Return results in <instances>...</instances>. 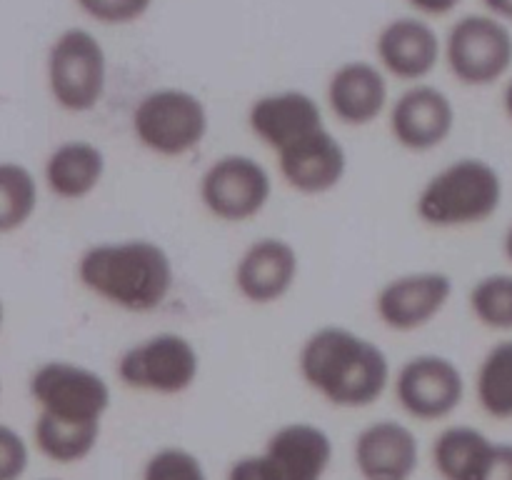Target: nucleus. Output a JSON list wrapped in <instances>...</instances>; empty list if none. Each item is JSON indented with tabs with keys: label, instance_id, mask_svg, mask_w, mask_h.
I'll return each instance as SVG.
<instances>
[{
	"label": "nucleus",
	"instance_id": "1",
	"mask_svg": "<svg viewBox=\"0 0 512 480\" xmlns=\"http://www.w3.org/2000/svg\"><path fill=\"white\" fill-rule=\"evenodd\" d=\"M300 380L328 405L365 410L393 385V365L375 340L345 325H320L298 350Z\"/></svg>",
	"mask_w": 512,
	"mask_h": 480
},
{
	"label": "nucleus",
	"instance_id": "2",
	"mask_svg": "<svg viewBox=\"0 0 512 480\" xmlns=\"http://www.w3.org/2000/svg\"><path fill=\"white\" fill-rule=\"evenodd\" d=\"M78 283L123 313H155L175 288V263L150 238H120L83 250L75 265Z\"/></svg>",
	"mask_w": 512,
	"mask_h": 480
},
{
	"label": "nucleus",
	"instance_id": "3",
	"mask_svg": "<svg viewBox=\"0 0 512 480\" xmlns=\"http://www.w3.org/2000/svg\"><path fill=\"white\" fill-rule=\"evenodd\" d=\"M503 198L500 170L478 155H463L425 180L415 195V215L433 230H465L493 220Z\"/></svg>",
	"mask_w": 512,
	"mask_h": 480
},
{
	"label": "nucleus",
	"instance_id": "4",
	"mask_svg": "<svg viewBox=\"0 0 512 480\" xmlns=\"http://www.w3.org/2000/svg\"><path fill=\"white\" fill-rule=\"evenodd\" d=\"M333 455L328 430L293 420L275 428L260 450L235 458L225 480H325Z\"/></svg>",
	"mask_w": 512,
	"mask_h": 480
},
{
	"label": "nucleus",
	"instance_id": "5",
	"mask_svg": "<svg viewBox=\"0 0 512 480\" xmlns=\"http://www.w3.org/2000/svg\"><path fill=\"white\" fill-rule=\"evenodd\" d=\"M133 138L158 158H185L203 145L210 115L203 100L183 88H160L135 103Z\"/></svg>",
	"mask_w": 512,
	"mask_h": 480
},
{
	"label": "nucleus",
	"instance_id": "6",
	"mask_svg": "<svg viewBox=\"0 0 512 480\" xmlns=\"http://www.w3.org/2000/svg\"><path fill=\"white\" fill-rule=\"evenodd\" d=\"M115 375L135 393L173 398L198 383L200 353L183 333L163 330L125 348L115 363Z\"/></svg>",
	"mask_w": 512,
	"mask_h": 480
},
{
	"label": "nucleus",
	"instance_id": "7",
	"mask_svg": "<svg viewBox=\"0 0 512 480\" xmlns=\"http://www.w3.org/2000/svg\"><path fill=\"white\" fill-rule=\"evenodd\" d=\"M270 198L273 175L253 155L225 153L200 173L198 200L220 223H250L268 208Z\"/></svg>",
	"mask_w": 512,
	"mask_h": 480
},
{
	"label": "nucleus",
	"instance_id": "8",
	"mask_svg": "<svg viewBox=\"0 0 512 480\" xmlns=\"http://www.w3.org/2000/svg\"><path fill=\"white\" fill-rule=\"evenodd\" d=\"M398 408L418 423H443L453 418L465 400V375L453 358L440 353L410 355L393 373Z\"/></svg>",
	"mask_w": 512,
	"mask_h": 480
},
{
	"label": "nucleus",
	"instance_id": "9",
	"mask_svg": "<svg viewBox=\"0 0 512 480\" xmlns=\"http://www.w3.org/2000/svg\"><path fill=\"white\" fill-rule=\"evenodd\" d=\"M108 80V60L93 33L70 28L55 38L48 53V85L55 103L68 113L98 108Z\"/></svg>",
	"mask_w": 512,
	"mask_h": 480
},
{
	"label": "nucleus",
	"instance_id": "10",
	"mask_svg": "<svg viewBox=\"0 0 512 480\" xmlns=\"http://www.w3.org/2000/svg\"><path fill=\"white\" fill-rule=\"evenodd\" d=\"M30 398L40 413L78 423H103L113 405L110 383L88 365L48 360L30 375Z\"/></svg>",
	"mask_w": 512,
	"mask_h": 480
},
{
	"label": "nucleus",
	"instance_id": "11",
	"mask_svg": "<svg viewBox=\"0 0 512 480\" xmlns=\"http://www.w3.org/2000/svg\"><path fill=\"white\" fill-rule=\"evenodd\" d=\"M445 60L463 85L498 83L512 65V33L493 15H465L445 38Z\"/></svg>",
	"mask_w": 512,
	"mask_h": 480
},
{
	"label": "nucleus",
	"instance_id": "12",
	"mask_svg": "<svg viewBox=\"0 0 512 480\" xmlns=\"http://www.w3.org/2000/svg\"><path fill=\"white\" fill-rule=\"evenodd\" d=\"M453 293V278L443 270H408L380 285L375 318L393 333H418L445 313Z\"/></svg>",
	"mask_w": 512,
	"mask_h": 480
},
{
	"label": "nucleus",
	"instance_id": "13",
	"mask_svg": "<svg viewBox=\"0 0 512 480\" xmlns=\"http://www.w3.org/2000/svg\"><path fill=\"white\" fill-rule=\"evenodd\" d=\"M298 278V248L278 235H263L245 245L233 265L235 293L258 308H268L288 298L298 285Z\"/></svg>",
	"mask_w": 512,
	"mask_h": 480
},
{
	"label": "nucleus",
	"instance_id": "14",
	"mask_svg": "<svg viewBox=\"0 0 512 480\" xmlns=\"http://www.w3.org/2000/svg\"><path fill=\"white\" fill-rule=\"evenodd\" d=\"M455 105L435 85L418 83L405 90L388 115L395 145L408 153H433L450 140L455 130Z\"/></svg>",
	"mask_w": 512,
	"mask_h": 480
},
{
	"label": "nucleus",
	"instance_id": "15",
	"mask_svg": "<svg viewBox=\"0 0 512 480\" xmlns=\"http://www.w3.org/2000/svg\"><path fill=\"white\" fill-rule=\"evenodd\" d=\"M275 158L283 183L305 198L333 193L348 173V150L328 125L288 145Z\"/></svg>",
	"mask_w": 512,
	"mask_h": 480
},
{
	"label": "nucleus",
	"instance_id": "16",
	"mask_svg": "<svg viewBox=\"0 0 512 480\" xmlns=\"http://www.w3.org/2000/svg\"><path fill=\"white\" fill-rule=\"evenodd\" d=\"M353 465L360 480H413L420 468L418 435L403 420H373L355 435Z\"/></svg>",
	"mask_w": 512,
	"mask_h": 480
},
{
	"label": "nucleus",
	"instance_id": "17",
	"mask_svg": "<svg viewBox=\"0 0 512 480\" xmlns=\"http://www.w3.org/2000/svg\"><path fill=\"white\" fill-rule=\"evenodd\" d=\"M248 128L275 155L288 145L325 128L323 110L313 95L303 90H280L260 95L248 110Z\"/></svg>",
	"mask_w": 512,
	"mask_h": 480
},
{
	"label": "nucleus",
	"instance_id": "18",
	"mask_svg": "<svg viewBox=\"0 0 512 480\" xmlns=\"http://www.w3.org/2000/svg\"><path fill=\"white\" fill-rule=\"evenodd\" d=\"M330 113L350 128L375 123L388 108V80L383 70L365 60L340 65L328 80Z\"/></svg>",
	"mask_w": 512,
	"mask_h": 480
},
{
	"label": "nucleus",
	"instance_id": "19",
	"mask_svg": "<svg viewBox=\"0 0 512 480\" xmlns=\"http://www.w3.org/2000/svg\"><path fill=\"white\" fill-rule=\"evenodd\" d=\"M380 65L398 80H423L440 60V38L425 20L395 18L375 40Z\"/></svg>",
	"mask_w": 512,
	"mask_h": 480
},
{
	"label": "nucleus",
	"instance_id": "20",
	"mask_svg": "<svg viewBox=\"0 0 512 480\" xmlns=\"http://www.w3.org/2000/svg\"><path fill=\"white\" fill-rule=\"evenodd\" d=\"M108 170L105 153L90 140H65L45 160V183L60 200H85L100 188Z\"/></svg>",
	"mask_w": 512,
	"mask_h": 480
},
{
	"label": "nucleus",
	"instance_id": "21",
	"mask_svg": "<svg viewBox=\"0 0 512 480\" xmlns=\"http://www.w3.org/2000/svg\"><path fill=\"white\" fill-rule=\"evenodd\" d=\"M103 433V423H78V420L53 418L38 413L33 425L35 448L58 465H75L95 453Z\"/></svg>",
	"mask_w": 512,
	"mask_h": 480
},
{
	"label": "nucleus",
	"instance_id": "22",
	"mask_svg": "<svg viewBox=\"0 0 512 480\" xmlns=\"http://www.w3.org/2000/svg\"><path fill=\"white\" fill-rule=\"evenodd\" d=\"M490 445L493 438L475 425H448L435 435L430 460L440 480H473Z\"/></svg>",
	"mask_w": 512,
	"mask_h": 480
},
{
	"label": "nucleus",
	"instance_id": "23",
	"mask_svg": "<svg viewBox=\"0 0 512 480\" xmlns=\"http://www.w3.org/2000/svg\"><path fill=\"white\" fill-rule=\"evenodd\" d=\"M475 400L488 418L512 420V338L490 345L480 358L473 380Z\"/></svg>",
	"mask_w": 512,
	"mask_h": 480
},
{
	"label": "nucleus",
	"instance_id": "24",
	"mask_svg": "<svg viewBox=\"0 0 512 480\" xmlns=\"http://www.w3.org/2000/svg\"><path fill=\"white\" fill-rule=\"evenodd\" d=\"M470 315L493 333H512V273H488L468 293Z\"/></svg>",
	"mask_w": 512,
	"mask_h": 480
},
{
	"label": "nucleus",
	"instance_id": "25",
	"mask_svg": "<svg viewBox=\"0 0 512 480\" xmlns=\"http://www.w3.org/2000/svg\"><path fill=\"white\" fill-rule=\"evenodd\" d=\"M38 183L20 163H0V233H13L33 218Z\"/></svg>",
	"mask_w": 512,
	"mask_h": 480
},
{
	"label": "nucleus",
	"instance_id": "26",
	"mask_svg": "<svg viewBox=\"0 0 512 480\" xmlns=\"http://www.w3.org/2000/svg\"><path fill=\"white\" fill-rule=\"evenodd\" d=\"M138 480H210L200 455L183 445H163L145 458Z\"/></svg>",
	"mask_w": 512,
	"mask_h": 480
},
{
	"label": "nucleus",
	"instance_id": "27",
	"mask_svg": "<svg viewBox=\"0 0 512 480\" xmlns=\"http://www.w3.org/2000/svg\"><path fill=\"white\" fill-rule=\"evenodd\" d=\"M153 0H78L80 8L105 25H125L143 18Z\"/></svg>",
	"mask_w": 512,
	"mask_h": 480
},
{
	"label": "nucleus",
	"instance_id": "28",
	"mask_svg": "<svg viewBox=\"0 0 512 480\" xmlns=\"http://www.w3.org/2000/svg\"><path fill=\"white\" fill-rule=\"evenodd\" d=\"M30 465V450L23 435L0 423V480H20Z\"/></svg>",
	"mask_w": 512,
	"mask_h": 480
},
{
	"label": "nucleus",
	"instance_id": "29",
	"mask_svg": "<svg viewBox=\"0 0 512 480\" xmlns=\"http://www.w3.org/2000/svg\"><path fill=\"white\" fill-rule=\"evenodd\" d=\"M473 480H512V443L493 440Z\"/></svg>",
	"mask_w": 512,
	"mask_h": 480
},
{
	"label": "nucleus",
	"instance_id": "30",
	"mask_svg": "<svg viewBox=\"0 0 512 480\" xmlns=\"http://www.w3.org/2000/svg\"><path fill=\"white\" fill-rule=\"evenodd\" d=\"M458 3L460 0H410V5L425 15H445L458 8Z\"/></svg>",
	"mask_w": 512,
	"mask_h": 480
},
{
	"label": "nucleus",
	"instance_id": "31",
	"mask_svg": "<svg viewBox=\"0 0 512 480\" xmlns=\"http://www.w3.org/2000/svg\"><path fill=\"white\" fill-rule=\"evenodd\" d=\"M485 8L493 13V18L510 20L512 23V0H483Z\"/></svg>",
	"mask_w": 512,
	"mask_h": 480
},
{
	"label": "nucleus",
	"instance_id": "32",
	"mask_svg": "<svg viewBox=\"0 0 512 480\" xmlns=\"http://www.w3.org/2000/svg\"><path fill=\"white\" fill-rule=\"evenodd\" d=\"M500 248H503V255L505 260L512 265V220L508 223V228H505L503 233V243H500Z\"/></svg>",
	"mask_w": 512,
	"mask_h": 480
},
{
	"label": "nucleus",
	"instance_id": "33",
	"mask_svg": "<svg viewBox=\"0 0 512 480\" xmlns=\"http://www.w3.org/2000/svg\"><path fill=\"white\" fill-rule=\"evenodd\" d=\"M503 110L512 123V78L508 80V85H505V90H503Z\"/></svg>",
	"mask_w": 512,
	"mask_h": 480
},
{
	"label": "nucleus",
	"instance_id": "34",
	"mask_svg": "<svg viewBox=\"0 0 512 480\" xmlns=\"http://www.w3.org/2000/svg\"><path fill=\"white\" fill-rule=\"evenodd\" d=\"M3 318H5V310H3V300H0V328H3Z\"/></svg>",
	"mask_w": 512,
	"mask_h": 480
},
{
	"label": "nucleus",
	"instance_id": "35",
	"mask_svg": "<svg viewBox=\"0 0 512 480\" xmlns=\"http://www.w3.org/2000/svg\"><path fill=\"white\" fill-rule=\"evenodd\" d=\"M48 480H50V478H48Z\"/></svg>",
	"mask_w": 512,
	"mask_h": 480
}]
</instances>
